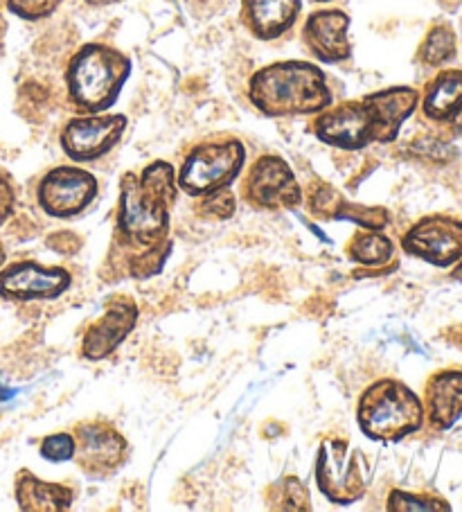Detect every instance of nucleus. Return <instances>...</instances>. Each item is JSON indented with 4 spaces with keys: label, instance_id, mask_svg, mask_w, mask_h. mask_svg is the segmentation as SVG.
I'll return each mask as SVG.
<instances>
[{
    "label": "nucleus",
    "instance_id": "17",
    "mask_svg": "<svg viewBox=\"0 0 462 512\" xmlns=\"http://www.w3.org/2000/svg\"><path fill=\"white\" fill-rule=\"evenodd\" d=\"M429 422L435 429H451L462 416V370H442L426 384Z\"/></svg>",
    "mask_w": 462,
    "mask_h": 512
},
{
    "label": "nucleus",
    "instance_id": "24",
    "mask_svg": "<svg viewBox=\"0 0 462 512\" xmlns=\"http://www.w3.org/2000/svg\"><path fill=\"white\" fill-rule=\"evenodd\" d=\"M172 255V242L163 240L149 249H142L136 258L129 260V276L133 278H151L165 267L167 258Z\"/></svg>",
    "mask_w": 462,
    "mask_h": 512
},
{
    "label": "nucleus",
    "instance_id": "31",
    "mask_svg": "<svg viewBox=\"0 0 462 512\" xmlns=\"http://www.w3.org/2000/svg\"><path fill=\"white\" fill-rule=\"evenodd\" d=\"M48 246H52V251H57L61 255H73L82 249V237L70 231H59L48 237Z\"/></svg>",
    "mask_w": 462,
    "mask_h": 512
},
{
    "label": "nucleus",
    "instance_id": "9",
    "mask_svg": "<svg viewBox=\"0 0 462 512\" xmlns=\"http://www.w3.org/2000/svg\"><path fill=\"white\" fill-rule=\"evenodd\" d=\"M127 458V440L109 422L91 420L75 429V461L86 476L104 479L120 470Z\"/></svg>",
    "mask_w": 462,
    "mask_h": 512
},
{
    "label": "nucleus",
    "instance_id": "20",
    "mask_svg": "<svg viewBox=\"0 0 462 512\" xmlns=\"http://www.w3.org/2000/svg\"><path fill=\"white\" fill-rule=\"evenodd\" d=\"M348 255L352 262L363 264V267H381L388 264L395 255V244L390 237L381 231H363L357 233L348 244Z\"/></svg>",
    "mask_w": 462,
    "mask_h": 512
},
{
    "label": "nucleus",
    "instance_id": "29",
    "mask_svg": "<svg viewBox=\"0 0 462 512\" xmlns=\"http://www.w3.org/2000/svg\"><path fill=\"white\" fill-rule=\"evenodd\" d=\"M201 213L215 219H228L235 213V194L226 190L206 194V199L201 203Z\"/></svg>",
    "mask_w": 462,
    "mask_h": 512
},
{
    "label": "nucleus",
    "instance_id": "1",
    "mask_svg": "<svg viewBox=\"0 0 462 512\" xmlns=\"http://www.w3.org/2000/svg\"><path fill=\"white\" fill-rule=\"evenodd\" d=\"M420 102L415 88L397 86L370 93L363 100L327 109L316 120L314 131L323 143L339 149H363L372 143H393L406 118Z\"/></svg>",
    "mask_w": 462,
    "mask_h": 512
},
{
    "label": "nucleus",
    "instance_id": "27",
    "mask_svg": "<svg viewBox=\"0 0 462 512\" xmlns=\"http://www.w3.org/2000/svg\"><path fill=\"white\" fill-rule=\"evenodd\" d=\"M41 456L50 463H66L75 458V436L70 434H52L43 438Z\"/></svg>",
    "mask_w": 462,
    "mask_h": 512
},
{
    "label": "nucleus",
    "instance_id": "14",
    "mask_svg": "<svg viewBox=\"0 0 462 512\" xmlns=\"http://www.w3.org/2000/svg\"><path fill=\"white\" fill-rule=\"evenodd\" d=\"M138 305L129 296H111L106 300V312L86 330L82 341V355L88 361H100L113 355L129 334L136 330Z\"/></svg>",
    "mask_w": 462,
    "mask_h": 512
},
{
    "label": "nucleus",
    "instance_id": "6",
    "mask_svg": "<svg viewBox=\"0 0 462 512\" xmlns=\"http://www.w3.org/2000/svg\"><path fill=\"white\" fill-rule=\"evenodd\" d=\"M372 467L361 449L350 447L343 438L323 440L316 456V483L323 497L332 503L359 501L366 494Z\"/></svg>",
    "mask_w": 462,
    "mask_h": 512
},
{
    "label": "nucleus",
    "instance_id": "7",
    "mask_svg": "<svg viewBox=\"0 0 462 512\" xmlns=\"http://www.w3.org/2000/svg\"><path fill=\"white\" fill-rule=\"evenodd\" d=\"M246 149L239 140L197 145L185 158L176 185L192 197L230 188L239 172L244 170Z\"/></svg>",
    "mask_w": 462,
    "mask_h": 512
},
{
    "label": "nucleus",
    "instance_id": "36",
    "mask_svg": "<svg viewBox=\"0 0 462 512\" xmlns=\"http://www.w3.org/2000/svg\"><path fill=\"white\" fill-rule=\"evenodd\" d=\"M5 258H7V255H5V246L0 244V267H3V264H5Z\"/></svg>",
    "mask_w": 462,
    "mask_h": 512
},
{
    "label": "nucleus",
    "instance_id": "16",
    "mask_svg": "<svg viewBox=\"0 0 462 512\" xmlns=\"http://www.w3.org/2000/svg\"><path fill=\"white\" fill-rule=\"evenodd\" d=\"M302 10V0H244V23L257 39L271 41L291 30Z\"/></svg>",
    "mask_w": 462,
    "mask_h": 512
},
{
    "label": "nucleus",
    "instance_id": "5",
    "mask_svg": "<svg viewBox=\"0 0 462 512\" xmlns=\"http://www.w3.org/2000/svg\"><path fill=\"white\" fill-rule=\"evenodd\" d=\"M363 436L377 443H399L424 425V406L406 384L379 379L366 388L357 406Z\"/></svg>",
    "mask_w": 462,
    "mask_h": 512
},
{
    "label": "nucleus",
    "instance_id": "25",
    "mask_svg": "<svg viewBox=\"0 0 462 512\" xmlns=\"http://www.w3.org/2000/svg\"><path fill=\"white\" fill-rule=\"evenodd\" d=\"M341 201H343V194L327 183H314L307 192L309 210H312V215L321 219H332Z\"/></svg>",
    "mask_w": 462,
    "mask_h": 512
},
{
    "label": "nucleus",
    "instance_id": "34",
    "mask_svg": "<svg viewBox=\"0 0 462 512\" xmlns=\"http://www.w3.org/2000/svg\"><path fill=\"white\" fill-rule=\"evenodd\" d=\"M451 278H453V280H458V282H462V262L458 264V267H456V269H453V271H451Z\"/></svg>",
    "mask_w": 462,
    "mask_h": 512
},
{
    "label": "nucleus",
    "instance_id": "26",
    "mask_svg": "<svg viewBox=\"0 0 462 512\" xmlns=\"http://www.w3.org/2000/svg\"><path fill=\"white\" fill-rule=\"evenodd\" d=\"M388 510L395 512H408V510H451L447 501L426 497V494H408L402 490L390 492L388 497Z\"/></svg>",
    "mask_w": 462,
    "mask_h": 512
},
{
    "label": "nucleus",
    "instance_id": "2",
    "mask_svg": "<svg viewBox=\"0 0 462 512\" xmlns=\"http://www.w3.org/2000/svg\"><path fill=\"white\" fill-rule=\"evenodd\" d=\"M176 194L174 167L165 161L147 165L140 174L122 176L115 235L124 249L142 251L167 240Z\"/></svg>",
    "mask_w": 462,
    "mask_h": 512
},
{
    "label": "nucleus",
    "instance_id": "12",
    "mask_svg": "<svg viewBox=\"0 0 462 512\" xmlns=\"http://www.w3.org/2000/svg\"><path fill=\"white\" fill-rule=\"evenodd\" d=\"M127 129V118L115 113V116H97L88 113L84 118L70 120L61 131V147L77 163L97 161L120 143Z\"/></svg>",
    "mask_w": 462,
    "mask_h": 512
},
{
    "label": "nucleus",
    "instance_id": "19",
    "mask_svg": "<svg viewBox=\"0 0 462 512\" xmlns=\"http://www.w3.org/2000/svg\"><path fill=\"white\" fill-rule=\"evenodd\" d=\"M462 109V70H444L426 86L424 116L447 122Z\"/></svg>",
    "mask_w": 462,
    "mask_h": 512
},
{
    "label": "nucleus",
    "instance_id": "22",
    "mask_svg": "<svg viewBox=\"0 0 462 512\" xmlns=\"http://www.w3.org/2000/svg\"><path fill=\"white\" fill-rule=\"evenodd\" d=\"M453 55H456V34L449 25H435L420 46V59L426 66H442Z\"/></svg>",
    "mask_w": 462,
    "mask_h": 512
},
{
    "label": "nucleus",
    "instance_id": "18",
    "mask_svg": "<svg viewBox=\"0 0 462 512\" xmlns=\"http://www.w3.org/2000/svg\"><path fill=\"white\" fill-rule=\"evenodd\" d=\"M75 490L61 483H48L30 470L16 474V501L25 512H64L73 506Z\"/></svg>",
    "mask_w": 462,
    "mask_h": 512
},
{
    "label": "nucleus",
    "instance_id": "37",
    "mask_svg": "<svg viewBox=\"0 0 462 512\" xmlns=\"http://www.w3.org/2000/svg\"><path fill=\"white\" fill-rule=\"evenodd\" d=\"M318 3H325V0H318Z\"/></svg>",
    "mask_w": 462,
    "mask_h": 512
},
{
    "label": "nucleus",
    "instance_id": "10",
    "mask_svg": "<svg viewBox=\"0 0 462 512\" xmlns=\"http://www.w3.org/2000/svg\"><path fill=\"white\" fill-rule=\"evenodd\" d=\"M37 197L50 217L68 219L91 206L97 197V179L79 167H55L43 176Z\"/></svg>",
    "mask_w": 462,
    "mask_h": 512
},
{
    "label": "nucleus",
    "instance_id": "33",
    "mask_svg": "<svg viewBox=\"0 0 462 512\" xmlns=\"http://www.w3.org/2000/svg\"><path fill=\"white\" fill-rule=\"evenodd\" d=\"M10 397H12V391H10V388H5L3 384H0V402L10 400Z\"/></svg>",
    "mask_w": 462,
    "mask_h": 512
},
{
    "label": "nucleus",
    "instance_id": "32",
    "mask_svg": "<svg viewBox=\"0 0 462 512\" xmlns=\"http://www.w3.org/2000/svg\"><path fill=\"white\" fill-rule=\"evenodd\" d=\"M449 122L453 125V131H456L458 136H462V109H460V111L456 113V116H453Z\"/></svg>",
    "mask_w": 462,
    "mask_h": 512
},
{
    "label": "nucleus",
    "instance_id": "30",
    "mask_svg": "<svg viewBox=\"0 0 462 512\" xmlns=\"http://www.w3.org/2000/svg\"><path fill=\"white\" fill-rule=\"evenodd\" d=\"M14 203H16V192L14 185L3 170H0V226H3L7 219L14 213Z\"/></svg>",
    "mask_w": 462,
    "mask_h": 512
},
{
    "label": "nucleus",
    "instance_id": "35",
    "mask_svg": "<svg viewBox=\"0 0 462 512\" xmlns=\"http://www.w3.org/2000/svg\"><path fill=\"white\" fill-rule=\"evenodd\" d=\"M86 3H91V5H113V3H120V0H86Z\"/></svg>",
    "mask_w": 462,
    "mask_h": 512
},
{
    "label": "nucleus",
    "instance_id": "21",
    "mask_svg": "<svg viewBox=\"0 0 462 512\" xmlns=\"http://www.w3.org/2000/svg\"><path fill=\"white\" fill-rule=\"evenodd\" d=\"M266 506L271 510H312L309 490L296 476H284L278 483H273L266 492Z\"/></svg>",
    "mask_w": 462,
    "mask_h": 512
},
{
    "label": "nucleus",
    "instance_id": "8",
    "mask_svg": "<svg viewBox=\"0 0 462 512\" xmlns=\"http://www.w3.org/2000/svg\"><path fill=\"white\" fill-rule=\"evenodd\" d=\"M244 199L257 210L298 208L302 203V188L291 167L278 156H262L244 181Z\"/></svg>",
    "mask_w": 462,
    "mask_h": 512
},
{
    "label": "nucleus",
    "instance_id": "4",
    "mask_svg": "<svg viewBox=\"0 0 462 512\" xmlns=\"http://www.w3.org/2000/svg\"><path fill=\"white\" fill-rule=\"evenodd\" d=\"M131 73L122 52L91 43L70 59L66 84L73 107L82 113H102L113 107Z\"/></svg>",
    "mask_w": 462,
    "mask_h": 512
},
{
    "label": "nucleus",
    "instance_id": "15",
    "mask_svg": "<svg viewBox=\"0 0 462 512\" xmlns=\"http://www.w3.org/2000/svg\"><path fill=\"white\" fill-rule=\"evenodd\" d=\"M348 28V14H343L339 10L316 12L307 19L302 39H305L309 52H312L316 59L325 61V64H339V61L350 59L352 55Z\"/></svg>",
    "mask_w": 462,
    "mask_h": 512
},
{
    "label": "nucleus",
    "instance_id": "23",
    "mask_svg": "<svg viewBox=\"0 0 462 512\" xmlns=\"http://www.w3.org/2000/svg\"><path fill=\"white\" fill-rule=\"evenodd\" d=\"M332 219L354 222L361 228H368V231H384L390 222L386 208H370V206H361V203H352L345 199L339 203V208H336Z\"/></svg>",
    "mask_w": 462,
    "mask_h": 512
},
{
    "label": "nucleus",
    "instance_id": "11",
    "mask_svg": "<svg viewBox=\"0 0 462 512\" xmlns=\"http://www.w3.org/2000/svg\"><path fill=\"white\" fill-rule=\"evenodd\" d=\"M402 249L433 267H451L462 260V222L447 215H431L402 237Z\"/></svg>",
    "mask_w": 462,
    "mask_h": 512
},
{
    "label": "nucleus",
    "instance_id": "3",
    "mask_svg": "<svg viewBox=\"0 0 462 512\" xmlns=\"http://www.w3.org/2000/svg\"><path fill=\"white\" fill-rule=\"evenodd\" d=\"M248 97L264 116H309L332 104L321 68L307 61H282L255 73Z\"/></svg>",
    "mask_w": 462,
    "mask_h": 512
},
{
    "label": "nucleus",
    "instance_id": "28",
    "mask_svg": "<svg viewBox=\"0 0 462 512\" xmlns=\"http://www.w3.org/2000/svg\"><path fill=\"white\" fill-rule=\"evenodd\" d=\"M59 3L61 0H7V7L25 21H39L55 12Z\"/></svg>",
    "mask_w": 462,
    "mask_h": 512
},
{
    "label": "nucleus",
    "instance_id": "13",
    "mask_svg": "<svg viewBox=\"0 0 462 512\" xmlns=\"http://www.w3.org/2000/svg\"><path fill=\"white\" fill-rule=\"evenodd\" d=\"M73 285L64 267H43L39 262H16L0 271V298L5 300H55Z\"/></svg>",
    "mask_w": 462,
    "mask_h": 512
}]
</instances>
